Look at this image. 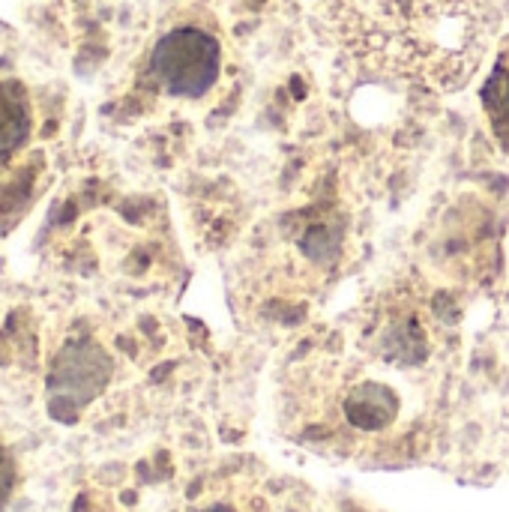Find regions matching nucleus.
Wrapping results in <instances>:
<instances>
[{
    "mask_svg": "<svg viewBox=\"0 0 509 512\" xmlns=\"http://www.w3.org/2000/svg\"><path fill=\"white\" fill-rule=\"evenodd\" d=\"M498 24V0H333L336 36L366 72L432 93L477 75Z\"/></svg>",
    "mask_w": 509,
    "mask_h": 512,
    "instance_id": "obj_1",
    "label": "nucleus"
},
{
    "mask_svg": "<svg viewBox=\"0 0 509 512\" xmlns=\"http://www.w3.org/2000/svg\"><path fill=\"white\" fill-rule=\"evenodd\" d=\"M12 489H15V462L0 444V507L12 498Z\"/></svg>",
    "mask_w": 509,
    "mask_h": 512,
    "instance_id": "obj_6",
    "label": "nucleus"
},
{
    "mask_svg": "<svg viewBox=\"0 0 509 512\" xmlns=\"http://www.w3.org/2000/svg\"><path fill=\"white\" fill-rule=\"evenodd\" d=\"M30 135V102L18 81H0V162H6Z\"/></svg>",
    "mask_w": 509,
    "mask_h": 512,
    "instance_id": "obj_5",
    "label": "nucleus"
},
{
    "mask_svg": "<svg viewBox=\"0 0 509 512\" xmlns=\"http://www.w3.org/2000/svg\"><path fill=\"white\" fill-rule=\"evenodd\" d=\"M192 512H240V510H234L231 504H207V507H198V510H192Z\"/></svg>",
    "mask_w": 509,
    "mask_h": 512,
    "instance_id": "obj_7",
    "label": "nucleus"
},
{
    "mask_svg": "<svg viewBox=\"0 0 509 512\" xmlns=\"http://www.w3.org/2000/svg\"><path fill=\"white\" fill-rule=\"evenodd\" d=\"M399 414V399L390 387L384 384H357L345 396V417L351 426L363 432H378L387 429Z\"/></svg>",
    "mask_w": 509,
    "mask_h": 512,
    "instance_id": "obj_4",
    "label": "nucleus"
},
{
    "mask_svg": "<svg viewBox=\"0 0 509 512\" xmlns=\"http://www.w3.org/2000/svg\"><path fill=\"white\" fill-rule=\"evenodd\" d=\"M108 375L111 363L102 348H96L93 342L66 345L48 378L54 417H63V411H78L84 402H90L105 387Z\"/></svg>",
    "mask_w": 509,
    "mask_h": 512,
    "instance_id": "obj_3",
    "label": "nucleus"
},
{
    "mask_svg": "<svg viewBox=\"0 0 509 512\" xmlns=\"http://www.w3.org/2000/svg\"><path fill=\"white\" fill-rule=\"evenodd\" d=\"M222 72V45L213 33L198 27H177L165 33L150 57V75L177 99H201Z\"/></svg>",
    "mask_w": 509,
    "mask_h": 512,
    "instance_id": "obj_2",
    "label": "nucleus"
}]
</instances>
